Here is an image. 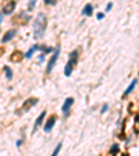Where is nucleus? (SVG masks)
<instances>
[{"mask_svg": "<svg viewBox=\"0 0 139 156\" xmlns=\"http://www.w3.org/2000/svg\"><path fill=\"white\" fill-rule=\"evenodd\" d=\"M48 28V18H46V14L45 13H39L33 21V36L36 39L42 38L45 35V31Z\"/></svg>", "mask_w": 139, "mask_h": 156, "instance_id": "nucleus-1", "label": "nucleus"}, {"mask_svg": "<svg viewBox=\"0 0 139 156\" xmlns=\"http://www.w3.org/2000/svg\"><path fill=\"white\" fill-rule=\"evenodd\" d=\"M77 61H78V52H77V50H72V52L70 53V59H68V61H67V64H65V68H64L65 77H70V76H71V73H72V68L75 67Z\"/></svg>", "mask_w": 139, "mask_h": 156, "instance_id": "nucleus-2", "label": "nucleus"}, {"mask_svg": "<svg viewBox=\"0 0 139 156\" xmlns=\"http://www.w3.org/2000/svg\"><path fill=\"white\" fill-rule=\"evenodd\" d=\"M59 54H60V48H56L54 53L52 54V57H50V60H49V63H48V68H46L48 73H50V71L53 70L54 64H56V61H57V59H59Z\"/></svg>", "mask_w": 139, "mask_h": 156, "instance_id": "nucleus-3", "label": "nucleus"}, {"mask_svg": "<svg viewBox=\"0 0 139 156\" xmlns=\"http://www.w3.org/2000/svg\"><path fill=\"white\" fill-rule=\"evenodd\" d=\"M72 103H74V98H67L64 100V103H63V106H61V112L67 116L70 112V109H71V106H72Z\"/></svg>", "mask_w": 139, "mask_h": 156, "instance_id": "nucleus-4", "label": "nucleus"}, {"mask_svg": "<svg viewBox=\"0 0 139 156\" xmlns=\"http://www.w3.org/2000/svg\"><path fill=\"white\" fill-rule=\"evenodd\" d=\"M14 7H16V1H13V0L7 1V3L3 6V10H1L3 13H1V14H3V16H4V14H11V13L14 11Z\"/></svg>", "mask_w": 139, "mask_h": 156, "instance_id": "nucleus-5", "label": "nucleus"}, {"mask_svg": "<svg viewBox=\"0 0 139 156\" xmlns=\"http://www.w3.org/2000/svg\"><path fill=\"white\" fill-rule=\"evenodd\" d=\"M16 35H17V29H10V31H7V32L3 35V38H1V43L10 42L11 39L16 36Z\"/></svg>", "mask_w": 139, "mask_h": 156, "instance_id": "nucleus-6", "label": "nucleus"}, {"mask_svg": "<svg viewBox=\"0 0 139 156\" xmlns=\"http://www.w3.org/2000/svg\"><path fill=\"white\" fill-rule=\"evenodd\" d=\"M54 123H56V116H52V117L48 120V123L45 124V127H43L45 132H50V131L53 130V127H54Z\"/></svg>", "mask_w": 139, "mask_h": 156, "instance_id": "nucleus-7", "label": "nucleus"}, {"mask_svg": "<svg viewBox=\"0 0 139 156\" xmlns=\"http://www.w3.org/2000/svg\"><path fill=\"white\" fill-rule=\"evenodd\" d=\"M45 116H46V110H43L42 113L39 114V117L36 118V121H35V125H33V132H35V131L38 130V127H39V125L43 123V118H45Z\"/></svg>", "mask_w": 139, "mask_h": 156, "instance_id": "nucleus-8", "label": "nucleus"}, {"mask_svg": "<svg viewBox=\"0 0 139 156\" xmlns=\"http://www.w3.org/2000/svg\"><path fill=\"white\" fill-rule=\"evenodd\" d=\"M136 82H138V80H136V78H135V80H132V81H131V84H129V85H128V88H127V89H125V92H124V93H123V96H124V98H125V96H128L129 93L132 92V89H134L135 86H136Z\"/></svg>", "mask_w": 139, "mask_h": 156, "instance_id": "nucleus-9", "label": "nucleus"}, {"mask_svg": "<svg viewBox=\"0 0 139 156\" xmlns=\"http://www.w3.org/2000/svg\"><path fill=\"white\" fill-rule=\"evenodd\" d=\"M36 50H40V46H38V45H33V46H31V49H29L27 53L24 54V57H25V59H29V57H32V54L35 53Z\"/></svg>", "mask_w": 139, "mask_h": 156, "instance_id": "nucleus-10", "label": "nucleus"}, {"mask_svg": "<svg viewBox=\"0 0 139 156\" xmlns=\"http://www.w3.org/2000/svg\"><path fill=\"white\" fill-rule=\"evenodd\" d=\"M92 13H93V6L91 4V3H88V4H85V7H84V10H82V14L84 16H92Z\"/></svg>", "mask_w": 139, "mask_h": 156, "instance_id": "nucleus-11", "label": "nucleus"}, {"mask_svg": "<svg viewBox=\"0 0 139 156\" xmlns=\"http://www.w3.org/2000/svg\"><path fill=\"white\" fill-rule=\"evenodd\" d=\"M3 71H4L7 80H13V71H11V68L9 66H4V67H3Z\"/></svg>", "mask_w": 139, "mask_h": 156, "instance_id": "nucleus-12", "label": "nucleus"}, {"mask_svg": "<svg viewBox=\"0 0 139 156\" xmlns=\"http://www.w3.org/2000/svg\"><path fill=\"white\" fill-rule=\"evenodd\" d=\"M61 146H63V144H61V142H59V144L56 145V148H54V151L52 152V155H50V156H57V155H59V152L61 151Z\"/></svg>", "mask_w": 139, "mask_h": 156, "instance_id": "nucleus-13", "label": "nucleus"}, {"mask_svg": "<svg viewBox=\"0 0 139 156\" xmlns=\"http://www.w3.org/2000/svg\"><path fill=\"white\" fill-rule=\"evenodd\" d=\"M57 3L56 0H45V4H52V6H54Z\"/></svg>", "mask_w": 139, "mask_h": 156, "instance_id": "nucleus-14", "label": "nucleus"}, {"mask_svg": "<svg viewBox=\"0 0 139 156\" xmlns=\"http://www.w3.org/2000/svg\"><path fill=\"white\" fill-rule=\"evenodd\" d=\"M111 153H116V152H118V145H113V148H111Z\"/></svg>", "mask_w": 139, "mask_h": 156, "instance_id": "nucleus-15", "label": "nucleus"}, {"mask_svg": "<svg viewBox=\"0 0 139 156\" xmlns=\"http://www.w3.org/2000/svg\"><path fill=\"white\" fill-rule=\"evenodd\" d=\"M107 109H109V106H107V105H103V106H102V109H100V113H104V112H106Z\"/></svg>", "mask_w": 139, "mask_h": 156, "instance_id": "nucleus-16", "label": "nucleus"}, {"mask_svg": "<svg viewBox=\"0 0 139 156\" xmlns=\"http://www.w3.org/2000/svg\"><path fill=\"white\" fill-rule=\"evenodd\" d=\"M104 18V13H99L97 14V20H103Z\"/></svg>", "mask_w": 139, "mask_h": 156, "instance_id": "nucleus-17", "label": "nucleus"}, {"mask_svg": "<svg viewBox=\"0 0 139 156\" xmlns=\"http://www.w3.org/2000/svg\"><path fill=\"white\" fill-rule=\"evenodd\" d=\"M111 7H113V3H109L107 7H106V11H110V10H111Z\"/></svg>", "mask_w": 139, "mask_h": 156, "instance_id": "nucleus-18", "label": "nucleus"}, {"mask_svg": "<svg viewBox=\"0 0 139 156\" xmlns=\"http://www.w3.org/2000/svg\"><path fill=\"white\" fill-rule=\"evenodd\" d=\"M21 144H22V141H21V140H18V141H17V142H16V145H17V146H20V145H21Z\"/></svg>", "mask_w": 139, "mask_h": 156, "instance_id": "nucleus-19", "label": "nucleus"}, {"mask_svg": "<svg viewBox=\"0 0 139 156\" xmlns=\"http://www.w3.org/2000/svg\"><path fill=\"white\" fill-rule=\"evenodd\" d=\"M33 6H35V1H31V3H29V9H32Z\"/></svg>", "mask_w": 139, "mask_h": 156, "instance_id": "nucleus-20", "label": "nucleus"}]
</instances>
